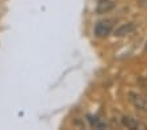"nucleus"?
Returning a JSON list of instances; mask_svg holds the SVG:
<instances>
[{
    "mask_svg": "<svg viewBox=\"0 0 147 130\" xmlns=\"http://www.w3.org/2000/svg\"><path fill=\"white\" fill-rule=\"evenodd\" d=\"M116 3L112 1V0H98L97 5H96V13L97 15H105V13H109L110 11L114 9Z\"/></svg>",
    "mask_w": 147,
    "mask_h": 130,
    "instance_id": "obj_3",
    "label": "nucleus"
},
{
    "mask_svg": "<svg viewBox=\"0 0 147 130\" xmlns=\"http://www.w3.org/2000/svg\"><path fill=\"white\" fill-rule=\"evenodd\" d=\"M113 30V21L112 20H102L98 21L95 26V34L98 38H105L108 37Z\"/></svg>",
    "mask_w": 147,
    "mask_h": 130,
    "instance_id": "obj_1",
    "label": "nucleus"
},
{
    "mask_svg": "<svg viewBox=\"0 0 147 130\" xmlns=\"http://www.w3.org/2000/svg\"><path fill=\"white\" fill-rule=\"evenodd\" d=\"M141 5L143 8H147V0H141Z\"/></svg>",
    "mask_w": 147,
    "mask_h": 130,
    "instance_id": "obj_7",
    "label": "nucleus"
},
{
    "mask_svg": "<svg viewBox=\"0 0 147 130\" xmlns=\"http://www.w3.org/2000/svg\"><path fill=\"white\" fill-rule=\"evenodd\" d=\"M144 49H146V51H147V43H146V46H144Z\"/></svg>",
    "mask_w": 147,
    "mask_h": 130,
    "instance_id": "obj_8",
    "label": "nucleus"
},
{
    "mask_svg": "<svg viewBox=\"0 0 147 130\" xmlns=\"http://www.w3.org/2000/svg\"><path fill=\"white\" fill-rule=\"evenodd\" d=\"M89 121H91V125L95 127V129H105V127H107V124H105V122L100 121L98 118H96V117H95V120H93V117H91L89 118Z\"/></svg>",
    "mask_w": 147,
    "mask_h": 130,
    "instance_id": "obj_6",
    "label": "nucleus"
},
{
    "mask_svg": "<svg viewBox=\"0 0 147 130\" xmlns=\"http://www.w3.org/2000/svg\"><path fill=\"white\" fill-rule=\"evenodd\" d=\"M121 122H122V125L126 127V129H131V130L146 129V126H144L142 122H139L137 118L130 117V116H123V117L121 118Z\"/></svg>",
    "mask_w": 147,
    "mask_h": 130,
    "instance_id": "obj_5",
    "label": "nucleus"
},
{
    "mask_svg": "<svg viewBox=\"0 0 147 130\" xmlns=\"http://www.w3.org/2000/svg\"><path fill=\"white\" fill-rule=\"evenodd\" d=\"M135 28H137L135 22H126V24L119 25L118 28L114 30V36L116 37H125L127 34H131L135 30Z\"/></svg>",
    "mask_w": 147,
    "mask_h": 130,
    "instance_id": "obj_4",
    "label": "nucleus"
},
{
    "mask_svg": "<svg viewBox=\"0 0 147 130\" xmlns=\"http://www.w3.org/2000/svg\"><path fill=\"white\" fill-rule=\"evenodd\" d=\"M129 100L133 105L137 109H141V110H147V101L143 96H141L139 93L135 92H130L129 93Z\"/></svg>",
    "mask_w": 147,
    "mask_h": 130,
    "instance_id": "obj_2",
    "label": "nucleus"
}]
</instances>
